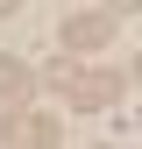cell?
<instances>
[{
    "mask_svg": "<svg viewBox=\"0 0 142 149\" xmlns=\"http://www.w3.org/2000/svg\"><path fill=\"white\" fill-rule=\"evenodd\" d=\"M0 135H7V142H29V149H50V142L64 135V128L50 121V114H22V121H14V128H0Z\"/></svg>",
    "mask_w": 142,
    "mask_h": 149,
    "instance_id": "cell-3",
    "label": "cell"
},
{
    "mask_svg": "<svg viewBox=\"0 0 142 149\" xmlns=\"http://www.w3.org/2000/svg\"><path fill=\"white\" fill-rule=\"evenodd\" d=\"M128 78H135V85H142V50H135V57H128Z\"/></svg>",
    "mask_w": 142,
    "mask_h": 149,
    "instance_id": "cell-6",
    "label": "cell"
},
{
    "mask_svg": "<svg viewBox=\"0 0 142 149\" xmlns=\"http://www.w3.org/2000/svg\"><path fill=\"white\" fill-rule=\"evenodd\" d=\"M114 22H121V14H71V22H64V43L71 50H93V43H106V36H114Z\"/></svg>",
    "mask_w": 142,
    "mask_h": 149,
    "instance_id": "cell-2",
    "label": "cell"
},
{
    "mask_svg": "<svg viewBox=\"0 0 142 149\" xmlns=\"http://www.w3.org/2000/svg\"><path fill=\"white\" fill-rule=\"evenodd\" d=\"M71 107H85V114H100V107H114L121 100V71H85V64H71V78L57 85Z\"/></svg>",
    "mask_w": 142,
    "mask_h": 149,
    "instance_id": "cell-1",
    "label": "cell"
},
{
    "mask_svg": "<svg viewBox=\"0 0 142 149\" xmlns=\"http://www.w3.org/2000/svg\"><path fill=\"white\" fill-rule=\"evenodd\" d=\"M106 14H142V0H106Z\"/></svg>",
    "mask_w": 142,
    "mask_h": 149,
    "instance_id": "cell-5",
    "label": "cell"
},
{
    "mask_svg": "<svg viewBox=\"0 0 142 149\" xmlns=\"http://www.w3.org/2000/svg\"><path fill=\"white\" fill-rule=\"evenodd\" d=\"M0 14H22V0H0Z\"/></svg>",
    "mask_w": 142,
    "mask_h": 149,
    "instance_id": "cell-7",
    "label": "cell"
},
{
    "mask_svg": "<svg viewBox=\"0 0 142 149\" xmlns=\"http://www.w3.org/2000/svg\"><path fill=\"white\" fill-rule=\"evenodd\" d=\"M29 85H36V71L22 57H0V100H29Z\"/></svg>",
    "mask_w": 142,
    "mask_h": 149,
    "instance_id": "cell-4",
    "label": "cell"
}]
</instances>
